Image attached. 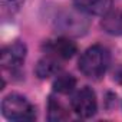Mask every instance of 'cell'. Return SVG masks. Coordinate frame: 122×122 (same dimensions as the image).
Segmentation results:
<instances>
[{"label": "cell", "instance_id": "6da1fadb", "mask_svg": "<svg viewBox=\"0 0 122 122\" xmlns=\"http://www.w3.org/2000/svg\"><path fill=\"white\" fill-rule=\"evenodd\" d=\"M111 63V55L106 47L93 45L88 47L79 59V71L89 79H101L108 71Z\"/></svg>", "mask_w": 122, "mask_h": 122}, {"label": "cell", "instance_id": "7a4b0ae2", "mask_svg": "<svg viewBox=\"0 0 122 122\" xmlns=\"http://www.w3.org/2000/svg\"><path fill=\"white\" fill-rule=\"evenodd\" d=\"M2 112L5 118L9 121L23 122V121H33L36 113L33 105L19 93L7 95L2 102Z\"/></svg>", "mask_w": 122, "mask_h": 122}, {"label": "cell", "instance_id": "3957f363", "mask_svg": "<svg viewBox=\"0 0 122 122\" xmlns=\"http://www.w3.org/2000/svg\"><path fill=\"white\" fill-rule=\"evenodd\" d=\"M71 106L72 111L81 116V118H91L96 113L98 109V102H96V95L89 86L81 88L71 99Z\"/></svg>", "mask_w": 122, "mask_h": 122}, {"label": "cell", "instance_id": "277c9868", "mask_svg": "<svg viewBox=\"0 0 122 122\" xmlns=\"http://www.w3.org/2000/svg\"><path fill=\"white\" fill-rule=\"evenodd\" d=\"M88 26H89V20L86 19V16L82 15V12L81 15L75 12H65L56 19V27L59 29V32L72 36L83 35Z\"/></svg>", "mask_w": 122, "mask_h": 122}, {"label": "cell", "instance_id": "5b68a950", "mask_svg": "<svg viewBox=\"0 0 122 122\" xmlns=\"http://www.w3.org/2000/svg\"><path fill=\"white\" fill-rule=\"evenodd\" d=\"M27 53V47L22 42H15L12 45H7L2 49L0 60H2V66L5 69H16L19 68L23 62Z\"/></svg>", "mask_w": 122, "mask_h": 122}, {"label": "cell", "instance_id": "8992f818", "mask_svg": "<svg viewBox=\"0 0 122 122\" xmlns=\"http://www.w3.org/2000/svg\"><path fill=\"white\" fill-rule=\"evenodd\" d=\"M75 7L86 15L105 16L112 10V0H73Z\"/></svg>", "mask_w": 122, "mask_h": 122}, {"label": "cell", "instance_id": "52a82bcc", "mask_svg": "<svg viewBox=\"0 0 122 122\" xmlns=\"http://www.w3.org/2000/svg\"><path fill=\"white\" fill-rule=\"evenodd\" d=\"M47 49L50 53H55L56 57H60V59H71L76 50H78V46L75 42H72L71 39L68 37H59L53 42H50L47 45Z\"/></svg>", "mask_w": 122, "mask_h": 122}, {"label": "cell", "instance_id": "ba28073f", "mask_svg": "<svg viewBox=\"0 0 122 122\" xmlns=\"http://www.w3.org/2000/svg\"><path fill=\"white\" fill-rule=\"evenodd\" d=\"M101 25L106 33L113 36H122V9L109 10L103 16Z\"/></svg>", "mask_w": 122, "mask_h": 122}, {"label": "cell", "instance_id": "9c48e42d", "mask_svg": "<svg viewBox=\"0 0 122 122\" xmlns=\"http://www.w3.org/2000/svg\"><path fill=\"white\" fill-rule=\"evenodd\" d=\"M35 72L40 79H47L50 76H56L60 72V65L53 56H45L37 62Z\"/></svg>", "mask_w": 122, "mask_h": 122}, {"label": "cell", "instance_id": "30bf717a", "mask_svg": "<svg viewBox=\"0 0 122 122\" xmlns=\"http://www.w3.org/2000/svg\"><path fill=\"white\" fill-rule=\"evenodd\" d=\"M69 118V113L66 108L60 103L55 98H49L47 102V119L52 122H59V121H65Z\"/></svg>", "mask_w": 122, "mask_h": 122}, {"label": "cell", "instance_id": "8fae6325", "mask_svg": "<svg viewBox=\"0 0 122 122\" xmlns=\"http://www.w3.org/2000/svg\"><path fill=\"white\" fill-rule=\"evenodd\" d=\"M76 86V79L73 75L71 73H62V75H57L55 82H53V89L57 93H71Z\"/></svg>", "mask_w": 122, "mask_h": 122}, {"label": "cell", "instance_id": "7c38bea8", "mask_svg": "<svg viewBox=\"0 0 122 122\" xmlns=\"http://www.w3.org/2000/svg\"><path fill=\"white\" fill-rule=\"evenodd\" d=\"M0 2H2V9L5 13L15 15L20 10V7L25 3V0H0Z\"/></svg>", "mask_w": 122, "mask_h": 122}, {"label": "cell", "instance_id": "4fadbf2b", "mask_svg": "<svg viewBox=\"0 0 122 122\" xmlns=\"http://www.w3.org/2000/svg\"><path fill=\"white\" fill-rule=\"evenodd\" d=\"M113 79H115L118 83H121V85H122V65H121V66H118V68L115 69V73H113Z\"/></svg>", "mask_w": 122, "mask_h": 122}]
</instances>
